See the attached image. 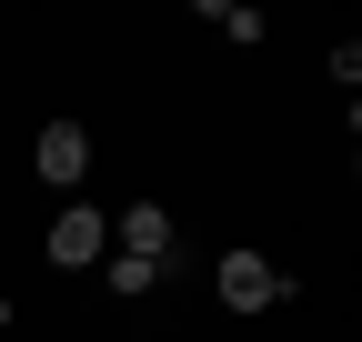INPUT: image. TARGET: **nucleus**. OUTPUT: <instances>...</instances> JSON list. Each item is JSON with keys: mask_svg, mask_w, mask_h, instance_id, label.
Wrapping results in <instances>:
<instances>
[{"mask_svg": "<svg viewBox=\"0 0 362 342\" xmlns=\"http://www.w3.org/2000/svg\"><path fill=\"white\" fill-rule=\"evenodd\" d=\"M272 302H292V272L262 252H221V312H272Z\"/></svg>", "mask_w": 362, "mask_h": 342, "instance_id": "1", "label": "nucleus"}, {"mask_svg": "<svg viewBox=\"0 0 362 342\" xmlns=\"http://www.w3.org/2000/svg\"><path fill=\"white\" fill-rule=\"evenodd\" d=\"M30 171H40L51 191L90 182V131H81V121H40V141H30Z\"/></svg>", "mask_w": 362, "mask_h": 342, "instance_id": "2", "label": "nucleus"}, {"mask_svg": "<svg viewBox=\"0 0 362 342\" xmlns=\"http://www.w3.org/2000/svg\"><path fill=\"white\" fill-rule=\"evenodd\" d=\"M101 242H111V222H101V211H90V201H71L61 222L40 232V252H51L61 272H90V262H101Z\"/></svg>", "mask_w": 362, "mask_h": 342, "instance_id": "3", "label": "nucleus"}, {"mask_svg": "<svg viewBox=\"0 0 362 342\" xmlns=\"http://www.w3.org/2000/svg\"><path fill=\"white\" fill-rule=\"evenodd\" d=\"M111 252H141V262H161V252H171V211H161V201H121Z\"/></svg>", "mask_w": 362, "mask_h": 342, "instance_id": "4", "label": "nucleus"}, {"mask_svg": "<svg viewBox=\"0 0 362 342\" xmlns=\"http://www.w3.org/2000/svg\"><path fill=\"white\" fill-rule=\"evenodd\" d=\"M111 302H151V292H161V262H141V252H111Z\"/></svg>", "mask_w": 362, "mask_h": 342, "instance_id": "5", "label": "nucleus"}, {"mask_svg": "<svg viewBox=\"0 0 362 342\" xmlns=\"http://www.w3.org/2000/svg\"><path fill=\"white\" fill-rule=\"evenodd\" d=\"M202 20H211L221 40H242V51L262 40V11H242V0H202Z\"/></svg>", "mask_w": 362, "mask_h": 342, "instance_id": "6", "label": "nucleus"}, {"mask_svg": "<svg viewBox=\"0 0 362 342\" xmlns=\"http://www.w3.org/2000/svg\"><path fill=\"white\" fill-rule=\"evenodd\" d=\"M0 332H11V302H0Z\"/></svg>", "mask_w": 362, "mask_h": 342, "instance_id": "7", "label": "nucleus"}]
</instances>
